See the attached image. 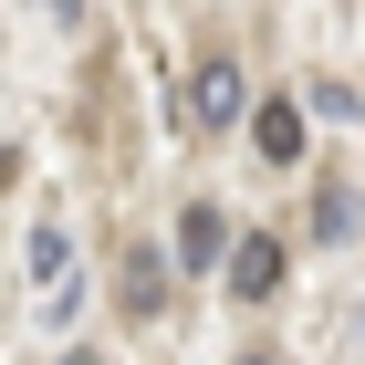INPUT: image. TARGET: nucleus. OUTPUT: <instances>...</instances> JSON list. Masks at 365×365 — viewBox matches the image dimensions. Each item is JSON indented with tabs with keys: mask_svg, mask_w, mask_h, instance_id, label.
<instances>
[{
	"mask_svg": "<svg viewBox=\"0 0 365 365\" xmlns=\"http://www.w3.org/2000/svg\"><path fill=\"white\" fill-rule=\"evenodd\" d=\"M251 146L272 157V168H292V157H303V105H292V94H272V105L251 115Z\"/></svg>",
	"mask_w": 365,
	"mask_h": 365,
	"instance_id": "20e7f679",
	"label": "nucleus"
},
{
	"mask_svg": "<svg viewBox=\"0 0 365 365\" xmlns=\"http://www.w3.org/2000/svg\"><path fill=\"white\" fill-rule=\"evenodd\" d=\"M31 282H42V303L73 292V240H63V230H31Z\"/></svg>",
	"mask_w": 365,
	"mask_h": 365,
	"instance_id": "39448f33",
	"label": "nucleus"
},
{
	"mask_svg": "<svg viewBox=\"0 0 365 365\" xmlns=\"http://www.w3.org/2000/svg\"><path fill=\"white\" fill-rule=\"evenodd\" d=\"M157 303H168V261L136 251V261H125V313H157Z\"/></svg>",
	"mask_w": 365,
	"mask_h": 365,
	"instance_id": "423d86ee",
	"label": "nucleus"
},
{
	"mask_svg": "<svg viewBox=\"0 0 365 365\" xmlns=\"http://www.w3.org/2000/svg\"><path fill=\"white\" fill-rule=\"evenodd\" d=\"M313 230H324V240H334V230H355V198H344V188H324V198H313Z\"/></svg>",
	"mask_w": 365,
	"mask_h": 365,
	"instance_id": "0eeeda50",
	"label": "nucleus"
},
{
	"mask_svg": "<svg viewBox=\"0 0 365 365\" xmlns=\"http://www.w3.org/2000/svg\"><path fill=\"white\" fill-rule=\"evenodd\" d=\"M220 272H230V292H240V303H272V292H282V240H240Z\"/></svg>",
	"mask_w": 365,
	"mask_h": 365,
	"instance_id": "7ed1b4c3",
	"label": "nucleus"
},
{
	"mask_svg": "<svg viewBox=\"0 0 365 365\" xmlns=\"http://www.w3.org/2000/svg\"><path fill=\"white\" fill-rule=\"evenodd\" d=\"M178 261H188V272H220V261H230V220L209 209V198H188V220H178Z\"/></svg>",
	"mask_w": 365,
	"mask_h": 365,
	"instance_id": "f03ea898",
	"label": "nucleus"
},
{
	"mask_svg": "<svg viewBox=\"0 0 365 365\" xmlns=\"http://www.w3.org/2000/svg\"><path fill=\"white\" fill-rule=\"evenodd\" d=\"M240 105H251V84H240V63H230V53H209V63H198V94H188V115H198V125H230Z\"/></svg>",
	"mask_w": 365,
	"mask_h": 365,
	"instance_id": "f257e3e1",
	"label": "nucleus"
},
{
	"mask_svg": "<svg viewBox=\"0 0 365 365\" xmlns=\"http://www.w3.org/2000/svg\"><path fill=\"white\" fill-rule=\"evenodd\" d=\"M63 365H105V355H84V344H73V355H63Z\"/></svg>",
	"mask_w": 365,
	"mask_h": 365,
	"instance_id": "6e6552de",
	"label": "nucleus"
},
{
	"mask_svg": "<svg viewBox=\"0 0 365 365\" xmlns=\"http://www.w3.org/2000/svg\"><path fill=\"white\" fill-rule=\"evenodd\" d=\"M240 365H272V355H240Z\"/></svg>",
	"mask_w": 365,
	"mask_h": 365,
	"instance_id": "1a4fd4ad",
	"label": "nucleus"
}]
</instances>
